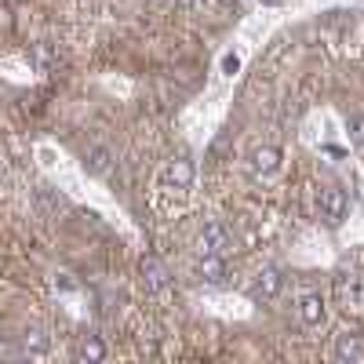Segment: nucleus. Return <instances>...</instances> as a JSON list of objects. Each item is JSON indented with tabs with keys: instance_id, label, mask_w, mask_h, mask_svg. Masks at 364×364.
Wrapping results in <instances>:
<instances>
[{
	"instance_id": "f257e3e1",
	"label": "nucleus",
	"mask_w": 364,
	"mask_h": 364,
	"mask_svg": "<svg viewBox=\"0 0 364 364\" xmlns=\"http://www.w3.org/2000/svg\"><path fill=\"white\" fill-rule=\"evenodd\" d=\"M346 208H350V200H346V190L343 186H324L321 190V215L331 226H339L346 219Z\"/></svg>"
},
{
	"instance_id": "f03ea898",
	"label": "nucleus",
	"mask_w": 364,
	"mask_h": 364,
	"mask_svg": "<svg viewBox=\"0 0 364 364\" xmlns=\"http://www.w3.org/2000/svg\"><path fill=\"white\" fill-rule=\"evenodd\" d=\"M200 252L230 255V252H233V233H230L223 223H208V226L200 230Z\"/></svg>"
},
{
	"instance_id": "7ed1b4c3",
	"label": "nucleus",
	"mask_w": 364,
	"mask_h": 364,
	"mask_svg": "<svg viewBox=\"0 0 364 364\" xmlns=\"http://www.w3.org/2000/svg\"><path fill=\"white\" fill-rule=\"evenodd\" d=\"M139 273H142L146 291H164V288H168V281H171L168 266H164L157 255H142V259H139Z\"/></svg>"
},
{
	"instance_id": "20e7f679",
	"label": "nucleus",
	"mask_w": 364,
	"mask_h": 364,
	"mask_svg": "<svg viewBox=\"0 0 364 364\" xmlns=\"http://www.w3.org/2000/svg\"><path fill=\"white\" fill-rule=\"evenodd\" d=\"M281 284H284L281 269L277 266H266L259 277H255V284H252V299H273V295L281 291Z\"/></svg>"
},
{
	"instance_id": "39448f33",
	"label": "nucleus",
	"mask_w": 364,
	"mask_h": 364,
	"mask_svg": "<svg viewBox=\"0 0 364 364\" xmlns=\"http://www.w3.org/2000/svg\"><path fill=\"white\" fill-rule=\"evenodd\" d=\"M164 182H168V186H175V190H190V186H193V164H190L186 157L171 161V164L164 168Z\"/></svg>"
},
{
	"instance_id": "423d86ee",
	"label": "nucleus",
	"mask_w": 364,
	"mask_h": 364,
	"mask_svg": "<svg viewBox=\"0 0 364 364\" xmlns=\"http://www.w3.org/2000/svg\"><path fill=\"white\" fill-rule=\"evenodd\" d=\"M197 273H200V281H208V284H223V281H226V262H223V255L200 252Z\"/></svg>"
},
{
	"instance_id": "0eeeda50",
	"label": "nucleus",
	"mask_w": 364,
	"mask_h": 364,
	"mask_svg": "<svg viewBox=\"0 0 364 364\" xmlns=\"http://www.w3.org/2000/svg\"><path fill=\"white\" fill-rule=\"evenodd\" d=\"M252 168L259 175H273V171L281 168V149L277 146H259L255 154H252Z\"/></svg>"
},
{
	"instance_id": "6e6552de",
	"label": "nucleus",
	"mask_w": 364,
	"mask_h": 364,
	"mask_svg": "<svg viewBox=\"0 0 364 364\" xmlns=\"http://www.w3.org/2000/svg\"><path fill=\"white\" fill-rule=\"evenodd\" d=\"M299 317H302V324H310V328H317L321 321H324V299L321 295H302V302H299Z\"/></svg>"
},
{
	"instance_id": "1a4fd4ad",
	"label": "nucleus",
	"mask_w": 364,
	"mask_h": 364,
	"mask_svg": "<svg viewBox=\"0 0 364 364\" xmlns=\"http://www.w3.org/2000/svg\"><path fill=\"white\" fill-rule=\"evenodd\" d=\"M77 357H80V360H102V357H106L102 339H99V336H84V339L77 343Z\"/></svg>"
},
{
	"instance_id": "9d476101",
	"label": "nucleus",
	"mask_w": 364,
	"mask_h": 364,
	"mask_svg": "<svg viewBox=\"0 0 364 364\" xmlns=\"http://www.w3.org/2000/svg\"><path fill=\"white\" fill-rule=\"evenodd\" d=\"M336 353H339V360H357V357H364V346H360V339H357V336L343 331L339 343H336Z\"/></svg>"
},
{
	"instance_id": "9b49d317",
	"label": "nucleus",
	"mask_w": 364,
	"mask_h": 364,
	"mask_svg": "<svg viewBox=\"0 0 364 364\" xmlns=\"http://www.w3.org/2000/svg\"><path fill=\"white\" fill-rule=\"evenodd\" d=\"M33 66H37V70H55V66H58V55H51L48 44H37V48H33Z\"/></svg>"
},
{
	"instance_id": "f8f14e48",
	"label": "nucleus",
	"mask_w": 364,
	"mask_h": 364,
	"mask_svg": "<svg viewBox=\"0 0 364 364\" xmlns=\"http://www.w3.org/2000/svg\"><path fill=\"white\" fill-rule=\"evenodd\" d=\"M106 164H109V149H91V157H87V168L91 171H106Z\"/></svg>"
},
{
	"instance_id": "ddd939ff",
	"label": "nucleus",
	"mask_w": 364,
	"mask_h": 364,
	"mask_svg": "<svg viewBox=\"0 0 364 364\" xmlns=\"http://www.w3.org/2000/svg\"><path fill=\"white\" fill-rule=\"evenodd\" d=\"M350 135H353V142L364 149V113H353V117H350Z\"/></svg>"
},
{
	"instance_id": "4468645a",
	"label": "nucleus",
	"mask_w": 364,
	"mask_h": 364,
	"mask_svg": "<svg viewBox=\"0 0 364 364\" xmlns=\"http://www.w3.org/2000/svg\"><path fill=\"white\" fill-rule=\"evenodd\" d=\"M223 70H226V73H237V70H240V58H237V55H226V58H223Z\"/></svg>"
},
{
	"instance_id": "2eb2a0df",
	"label": "nucleus",
	"mask_w": 364,
	"mask_h": 364,
	"mask_svg": "<svg viewBox=\"0 0 364 364\" xmlns=\"http://www.w3.org/2000/svg\"><path fill=\"white\" fill-rule=\"evenodd\" d=\"M219 4H226V8H230V4H237V0H219Z\"/></svg>"
}]
</instances>
